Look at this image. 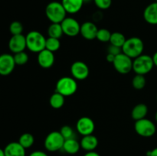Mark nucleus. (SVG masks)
Here are the masks:
<instances>
[{"label": "nucleus", "mask_w": 157, "mask_h": 156, "mask_svg": "<svg viewBox=\"0 0 157 156\" xmlns=\"http://www.w3.org/2000/svg\"><path fill=\"white\" fill-rule=\"evenodd\" d=\"M144 50V43L143 40L138 37H131L127 39L122 47L123 53L133 60L143 54Z\"/></svg>", "instance_id": "obj_1"}, {"label": "nucleus", "mask_w": 157, "mask_h": 156, "mask_svg": "<svg viewBox=\"0 0 157 156\" xmlns=\"http://www.w3.org/2000/svg\"><path fill=\"white\" fill-rule=\"evenodd\" d=\"M45 15L52 23H61L67 17V12L61 2L53 1L49 2L46 6Z\"/></svg>", "instance_id": "obj_2"}, {"label": "nucleus", "mask_w": 157, "mask_h": 156, "mask_svg": "<svg viewBox=\"0 0 157 156\" xmlns=\"http://www.w3.org/2000/svg\"><path fill=\"white\" fill-rule=\"evenodd\" d=\"M26 47L33 53L38 54L45 49L46 38L38 31H31L25 35Z\"/></svg>", "instance_id": "obj_3"}, {"label": "nucleus", "mask_w": 157, "mask_h": 156, "mask_svg": "<svg viewBox=\"0 0 157 156\" xmlns=\"http://www.w3.org/2000/svg\"><path fill=\"white\" fill-rule=\"evenodd\" d=\"M78 83L72 76H63L58 80L56 84V92L66 96H71L78 90Z\"/></svg>", "instance_id": "obj_4"}, {"label": "nucleus", "mask_w": 157, "mask_h": 156, "mask_svg": "<svg viewBox=\"0 0 157 156\" xmlns=\"http://www.w3.org/2000/svg\"><path fill=\"white\" fill-rule=\"evenodd\" d=\"M154 67L153 58L148 54H141L133 60V70L136 74L144 75L150 73Z\"/></svg>", "instance_id": "obj_5"}, {"label": "nucleus", "mask_w": 157, "mask_h": 156, "mask_svg": "<svg viewBox=\"0 0 157 156\" xmlns=\"http://www.w3.org/2000/svg\"><path fill=\"white\" fill-rule=\"evenodd\" d=\"M134 129L140 136L150 138L155 135L156 132V127L153 121L144 118L135 122Z\"/></svg>", "instance_id": "obj_6"}, {"label": "nucleus", "mask_w": 157, "mask_h": 156, "mask_svg": "<svg viewBox=\"0 0 157 156\" xmlns=\"http://www.w3.org/2000/svg\"><path fill=\"white\" fill-rule=\"evenodd\" d=\"M65 139L61 136V132L54 131L49 133L44 139V145L47 151L55 152L62 149Z\"/></svg>", "instance_id": "obj_7"}, {"label": "nucleus", "mask_w": 157, "mask_h": 156, "mask_svg": "<svg viewBox=\"0 0 157 156\" xmlns=\"http://www.w3.org/2000/svg\"><path fill=\"white\" fill-rule=\"evenodd\" d=\"M113 65L119 73L127 74L133 70V59L122 52L115 57Z\"/></svg>", "instance_id": "obj_8"}, {"label": "nucleus", "mask_w": 157, "mask_h": 156, "mask_svg": "<svg viewBox=\"0 0 157 156\" xmlns=\"http://www.w3.org/2000/svg\"><path fill=\"white\" fill-rule=\"evenodd\" d=\"M64 35L68 37H76L81 32V24L75 18L66 17L61 23Z\"/></svg>", "instance_id": "obj_9"}, {"label": "nucleus", "mask_w": 157, "mask_h": 156, "mask_svg": "<svg viewBox=\"0 0 157 156\" xmlns=\"http://www.w3.org/2000/svg\"><path fill=\"white\" fill-rule=\"evenodd\" d=\"M71 73L76 80H84L87 79L90 73L87 64L81 61L74 62L71 66Z\"/></svg>", "instance_id": "obj_10"}, {"label": "nucleus", "mask_w": 157, "mask_h": 156, "mask_svg": "<svg viewBox=\"0 0 157 156\" xmlns=\"http://www.w3.org/2000/svg\"><path fill=\"white\" fill-rule=\"evenodd\" d=\"M76 129L78 132L83 136L93 134L95 129L94 122L91 118L83 116L77 121Z\"/></svg>", "instance_id": "obj_11"}, {"label": "nucleus", "mask_w": 157, "mask_h": 156, "mask_svg": "<svg viewBox=\"0 0 157 156\" xmlns=\"http://www.w3.org/2000/svg\"><path fill=\"white\" fill-rule=\"evenodd\" d=\"M13 55L2 54L0 55V75L7 76L12 73L15 67Z\"/></svg>", "instance_id": "obj_12"}, {"label": "nucleus", "mask_w": 157, "mask_h": 156, "mask_svg": "<svg viewBox=\"0 0 157 156\" xmlns=\"http://www.w3.org/2000/svg\"><path fill=\"white\" fill-rule=\"evenodd\" d=\"M9 48L13 54L24 51L26 47V38L22 34L12 35L9 41Z\"/></svg>", "instance_id": "obj_13"}, {"label": "nucleus", "mask_w": 157, "mask_h": 156, "mask_svg": "<svg viewBox=\"0 0 157 156\" xmlns=\"http://www.w3.org/2000/svg\"><path fill=\"white\" fill-rule=\"evenodd\" d=\"M55 57L53 52L44 49L38 54V63L42 68L48 69L55 64Z\"/></svg>", "instance_id": "obj_14"}, {"label": "nucleus", "mask_w": 157, "mask_h": 156, "mask_svg": "<svg viewBox=\"0 0 157 156\" xmlns=\"http://www.w3.org/2000/svg\"><path fill=\"white\" fill-rule=\"evenodd\" d=\"M98 28L96 24L92 21H85L81 24V36L86 40H94L96 38Z\"/></svg>", "instance_id": "obj_15"}, {"label": "nucleus", "mask_w": 157, "mask_h": 156, "mask_svg": "<svg viewBox=\"0 0 157 156\" xmlns=\"http://www.w3.org/2000/svg\"><path fill=\"white\" fill-rule=\"evenodd\" d=\"M144 18L146 22L152 25H157V2L150 3L144 11Z\"/></svg>", "instance_id": "obj_16"}, {"label": "nucleus", "mask_w": 157, "mask_h": 156, "mask_svg": "<svg viewBox=\"0 0 157 156\" xmlns=\"http://www.w3.org/2000/svg\"><path fill=\"white\" fill-rule=\"evenodd\" d=\"M6 156H25V148L18 142H12L8 144L4 148Z\"/></svg>", "instance_id": "obj_17"}, {"label": "nucleus", "mask_w": 157, "mask_h": 156, "mask_svg": "<svg viewBox=\"0 0 157 156\" xmlns=\"http://www.w3.org/2000/svg\"><path fill=\"white\" fill-rule=\"evenodd\" d=\"M98 143L99 142H98V138L93 134L83 136L80 142L81 148L86 151H94L98 146Z\"/></svg>", "instance_id": "obj_18"}, {"label": "nucleus", "mask_w": 157, "mask_h": 156, "mask_svg": "<svg viewBox=\"0 0 157 156\" xmlns=\"http://www.w3.org/2000/svg\"><path fill=\"white\" fill-rule=\"evenodd\" d=\"M61 4L68 14H76L82 9L84 0H61Z\"/></svg>", "instance_id": "obj_19"}, {"label": "nucleus", "mask_w": 157, "mask_h": 156, "mask_svg": "<svg viewBox=\"0 0 157 156\" xmlns=\"http://www.w3.org/2000/svg\"><path fill=\"white\" fill-rule=\"evenodd\" d=\"M81 148V144L75 138L66 139L63 145L62 149L69 154H75L79 151Z\"/></svg>", "instance_id": "obj_20"}, {"label": "nucleus", "mask_w": 157, "mask_h": 156, "mask_svg": "<svg viewBox=\"0 0 157 156\" xmlns=\"http://www.w3.org/2000/svg\"><path fill=\"white\" fill-rule=\"evenodd\" d=\"M148 113V106L144 103H139L135 106L131 112V117L133 120L137 121L146 118Z\"/></svg>", "instance_id": "obj_21"}, {"label": "nucleus", "mask_w": 157, "mask_h": 156, "mask_svg": "<svg viewBox=\"0 0 157 156\" xmlns=\"http://www.w3.org/2000/svg\"><path fill=\"white\" fill-rule=\"evenodd\" d=\"M64 98L65 97L63 95H61V93L55 91V93H54L51 96L50 99H49L50 106L53 109H56V110L61 109L64 106V102H65V99Z\"/></svg>", "instance_id": "obj_22"}, {"label": "nucleus", "mask_w": 157, "mask_h": 156, "mask_svg": "<svg viewBox=\"0 0 157 156\" xmlns=\"http://www.w3.org/2000/svg\"><path fill=\"white\" fill-rule=\"evenodd\" d=\"M48 37L60 39L64 35L61 23H52L48 28Z\"/></svg>", "instance_id": "obj_23"}, {"label": "nucleus", "mask_w": 157, "mask_h": 156, "mask_svg": "<svg viewBox=\"0 0 157 156\" xmlns=\"http://www.w3.org/2000/svg\"><path fill=\"white\" fill-rule=\"evenodd\" d=\"M127 38H125L124 34L121 33V32H113L111 34V37H110V43L112 45L117 46V47H119L122 48V47L124 46V43H125Z\"/></svg>", "instance_id": "obj_24"}, {"label": "nucleus", "mask_w": 157, "mask_h": 156, "mask_svg": "<svg viewBox=\"0 0 157 156\" xmlns=\"http://www.w3.org/2000/svg\"><path fill=\"white\" fill-rule=\"evenodd\" d=\"M18 142L23 148L26 149V148H31L33 145L34 142H35V138L31 133H23L19 137Z\"/></svg>", "instance_id": "obj_25"}, {"label": "nucleus", "mask_w": 157, "mask_h": 156, "mask_svg": "<svg viewBox=\"0 0 157 156\" xmlns=\"http://www.w3.org/2000/svg\"><path fill=\"white\" fill-rule=\"evenodd\" d=\"M60 47H61V42H60L59 39L55 38H51V37L46 38L45 49L55 53V51L59 50Z\"/></svg>", "instance_id": "obj_26"}, {"label": "nucleus", "mask_w": 157, "mask_h": 156, "mask_svg": "<svg viewBox=\"0 0 157 156\" xmlns=\"http://www.w3.org/2000/svg\"><path fill=\"white\" fill-rule=\"evenodd\" d=\"M147 84V80L145 76L141 74H136V76H133L132 80V86L134 89L137 90H140L145 87Z\"/></svg>", "instance_id": "obj_27"}, {"label": "nucleus", "mask_w": 157, "mask_h": 156, "mask_svg": "<svg viewBox=\"0 0 157 156\" xmlns=\"http://www.w3.org/2000/svg\"><path fill=\"white\" fill-rule=\"evenodd\" d=\"M111 32L107 28H100L98 29L97 33L96 38L99 41L103 43L110 42V37H111Z\"/></svg>", "instance_id": "obj_28"}, {"label": "nucleus", "mask_w": 157, "mask_h": 156, "mask_svg": "<svg viewBox=\"0 0 157 156\" xmlns=\"http://www.w3.org/2000/svg\"><path fill=\"white\" fill-rule=\"evenodd\" d=\"M14 60H15V62L16 65H24L26 63L29 61V57L28 55V54L25 51L18 52V53L15 54L13 55Z\"/></svg>", "instance_id": "obj_29"}, {"label": "nucleus", "mask_w": 157, "mask_h": 156, "mask_svg": "<svg viewBox=\"0 0 157 156\" xmlns=\"http://www.w3.org/2000/svg\"><path fill=\"white\" fill-rule=\"evenodd\" d=\"M9 31L12 35H17L22 34L23 25L20 21H14L9 25Z\"/></svg>", "instance_id": "obj_30"}, {"label": "nucleus", "mask_w": 157, "mask_h": 156, "mask_svg": "<svg viewBox=\"0 0 157 156\" xmlns=\"http://www.w3.org/2000/svg\"><path fill=\"white\" fill-rule=\"evenodd\" d=\"M59 132H61V136L64 137V139H65V140L66 139H70L75 138V131H74V129L70 126V125H63Z\"/></svg>", "instance_id": "obj_31"}, {"label": "nucleus", "mask_w": 157, "mask_h": 156, "mask_svg": "<svg viewBox=\"0 0 157 156\" xmlns=\"http://www.w3.org/2000/svg\"><path fill=\"white\" fill-rule=\"evenodd\" d=\"M95 6L101 10L108 9L112 5V0H94Z\"/></svg>", "instance_id": "obj_32"}, {"label": "nucleus", "mask_w": 157, "mask_h": 156, "mask_svg": "<svg viewBox=\"0 0 157 156\" xmlns=\"http://www.w3.org/2000/svg\"><path fill=\"white\" fill-rule=\"evenodd\" d=\"M107 53L111 54H113L115 55V56H117V55H118L119 54L122 53V48L110 44V45L108 47V48H107Z\"/></svg>", "instance_id": "obj_33"}, {"label": "nucleus", "mask_w": 157, "mask_h": 156, "mask_svg": "<svg viewBox=\"0 0 157 156\" xmlns=\"http://www.w3.org/2000/svg\"><path fill=\"white\" fill-rule=\"evenodd\" d=\"M29 156H48L47 153L42 151H34L29 154Z\"/></svg>", "instance_id": "obj_34"}, {"label": "nucleus", "mask_w": 157, "mask_h": 156, "mask_svg": "<svg viewBox=\"0 0 157 156\" xmlns=\"http://www.w3.org/2000/svg\"><path fill=\"white\" fill-rule=\"evenodd\" d=\"M115 57H116V56H115V55L107 53V57H106V60H107V62L111 63V64H113V61H114V59H115Z\"/></svg>", "instance_id": "obj_35"}, {"label": "nucleus", "mask_w": 157, "mask_h": 156, "mask_svg": "<svg viewBox=\"0 0 157 156\" xmlns=\"http://www.w3.org/2000/svg\"><path fill=\"white\" fill-rule=\"evenodd\" d=\"M147 156H157V148H153L151 151H147Z\"/></svg>", "instance_id": "obj_36"}, {"label": "nucleus", "mask_w": 157, "mask_h": 156, "mask_svg": "<svg viewBox=\"0 0 157 156\" xmlns=\"http://www.w3.org/2000/svg\"><path fill=\"white\" fill-rule=\"evenodd\" d=\"M84 156H101L98 152H96L95 151H87L85 154H84Z\"/></svg>", "instance_id": "obj_37"}, {"label": "nucleus", "mask_w": 157, "mask_h": 156, "mask_svg": "<svg viewBox=\"0 0 157 156\" xmlns=\"http://www.w3.org/2000/svg\"><path fill=\"white\" fill-rule=\"evenodd\" d=\"M152 58H153V64H154V67H157V51H156L154 54H153Z\"/></svg>", "instance_id": "obj_38"}, {"label": "nucleus", "mask_w": 157, "mask_h": 156, "mask_svg": "<svg viewBox=\"0 0 157 156\" xmlns=\"http://www.w3.org/2000/svg\"><path fill=\"white\" fill-rule=\"evenodd\" d=\"M0 156H6V154H5L4 149H2L1 148H0Z\"/></svg>", "instance_id": "obj_39"}, {"label": "nucleus", "mask_w": 157, "mask_h": 156, "mask_svg": "<svg viewBox=\"0 0 157 156\" xmlns=\"http://www.w3.org/2000/svg\"><path fill=\"white\" fill-rule=\"evenodd\" d=\"M155 121L157 122V111H156V114H155Z\"/></svg>", "instance_id": "obj_40"}, {"label": "nucleus", "mask_w": 157, "mask_h": 156, "mask_svg": "<svg viewBox=\"0 0 157 156\" xmlns=\"http://www.w3.org/2000/svg\"><path fill=\"white\" fill-rule=\"evenodd\" d=\"M90 0H84V2H89Z\"/></svg>", "instance_id": "obj_41"}, {"label": "nucleus", "mask_w": 157, "mask_h": 156, "mask_svg": "<svg viewBox=\"0 0 157 156\" xmlns=\"http://www.w3.org/2000/svg\"><path fill=\"white\" fill-rule=\"evenodd\" d=\"M155 2H157V0H155Z\"/></svg>", "instance_id": "obj_42"}]
</instances>
